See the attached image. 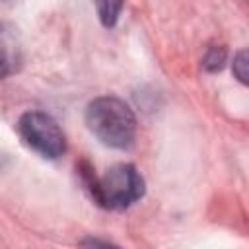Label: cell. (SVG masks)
I'll return each mask as SVG.
<instances>
[{
	"label": "cell",
	"instance_id": "6da1fadb",
	"mask_svg": "<svg viewBox=\"0 0 249 249\" xmlns=\"http://www.w3.org/2000/svg\"><path fill=\"white\" fill-rule=\"evenodd\" d=\"M88 128L111 148H128L136 134L130 107L117 97H97L86 109Z\"/></svg>",
	"mask_w": 249,
	"mask_h": 249
},
{
	"label": "cell",
	"instance_id": "3957f363",
	"mask_svg": "<svg viewBox=\"0 0 249 249\" xmlns=\"http://www.w3.org/2000/svg\"><path fill=\"white\" fill-rule=\"evenodd\" d=\"M18 132L27 148L41 158L56 160L66 150V140L56 121L41 111H27L18 121Z\"/></svg>",
	"mask_w": 249,
	"mask_h": 249
},
{
	"label": "cell",
	"instance_id": "8992f818",
	"mask_svg": "<svg viewBox=\"0 0 249 249\" xmlns=\"http://www.w3.org/2000/svg\"><path fill=\"white\" fill-rule=\"evenodd\" d=\"M224 60H226V51L222 47H212L204 58V66L208 70H218V68H222Z\"/></svg>",
	"mask_w": 249,
	"mask_h": 249
},
{
	"label": "cell",
	"instance_id": "5b68a950",
	"mask_svg": "<svg viewBox=\"0 0 249 249\" xmlns=\"http://www.w3.org/2000/svg\"><path fill=\"white\" fill-rule=\"evenodd\" d=\"M231 70H233V76L249 86V49H243L239 51L235 56H233V62H231Z\"/></svg>",
	"mask_w": 249,
	"mask_h": 249
},
{
	"label": "cell",
	"instance_id": "7a4b0ae2",
	"mask_svg": "<svg viewBox=\"0 0 249 249\" xmlns=\"http://www.w3.org/2000/svg\"><path fill=\"white\" fill-rule=\"evenodd\" d=\"M95 200L111 210H123L144 195V179L130 163H117L91 181Z\"/></svg>",
	"mask_w": 249,
	"mask_h": 249
},
{
	"label": "cell",
	"instance_id": "277c9868",
	"mask_svg": "<svg viewBox=\"0 0 249 249\" xmlns=\"http://www.w3.org/2000/svg\"><path fill=\"white\" fill-rule=\"evenodd\" d=\"M95 6H97V14H99V19L105 27H113L119 14H121V8H123V0H93Z\"/></svg>",
	"mask_w": 249,
	"mask_h": 249
}]
</instances>
